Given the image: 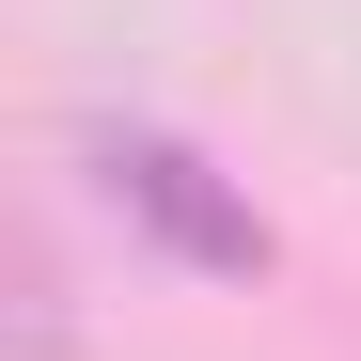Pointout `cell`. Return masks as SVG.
<instances>
[{
	"instance_id": "obj_1",
	"label": "cell",
	"mask_w": 361,
	"mask_h": 361,
	"mask_svg": "<svg viewBox=\"0 0 361 361\" xmlns=\"http://www.w3.org/2000/svg\"><path fill=\"white\" fill-rule=\"evenodd\" d=\"M79 173L157 235L173 267H204V283H267V252H283V235L252 220V189H235L204 142H173V126H79Z\"/></svg>"
}]
</instances>
